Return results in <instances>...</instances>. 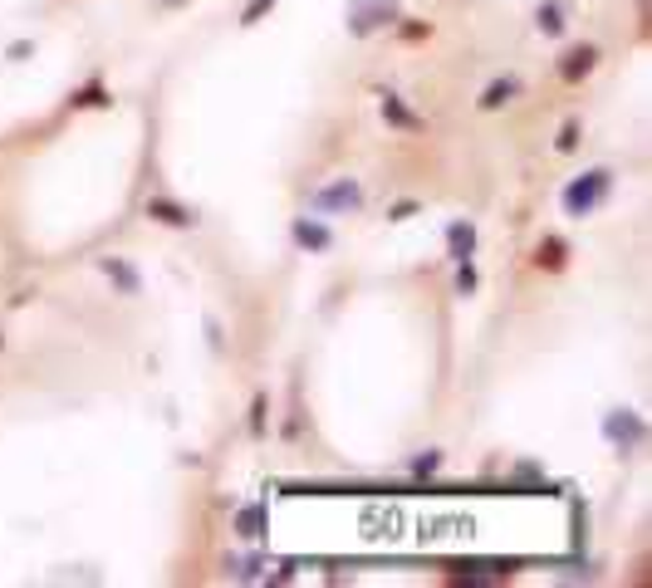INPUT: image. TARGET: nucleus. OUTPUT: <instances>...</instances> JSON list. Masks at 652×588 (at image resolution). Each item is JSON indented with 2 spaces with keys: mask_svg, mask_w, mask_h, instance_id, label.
Segmentation results:
<instances>
[{
  "mask_svg": "<svg viewBox=\"0 0 652 588\" xmlns=\"http://www.w3.org/2000/svg\"><path fill=\"white\" fill-rule=\"evenodd\" d=\"M373 15H392V0H358L353 5V35H369L373 25Z\"/></svg>",
  "mask_w": 652,
  "mask_h": 588,
  "instance_id": "obj_4",
  "label": "nucleus"
},
{
  "mask_svg": "<svg viewBox=\"0 0 652 588\" xmlns=\"http://www.w3.org/2000/svg\"><path fill=\"white\" fill-rule=\"evenodd\" d=\"M609 437H618V441H642V422H638V417H613V422H609Z\"/></svg>",
  "mask_w": 652,
  "mask_h": 588,
  "instance_id": "obj_10",
  "label": "nucleus"
},
{
  "mask_svg": "<svg viewBox=\"0 0 652 588\" xmlns=\"http://www.w3.org/2000/svg\"><path fill=\"white\" fill-rule=\"evenodd\" d=\"M104 275H108V280H118V284H123V294H137V290H143L137 270H133V265H123V260H104Z\"/></svg>",
  "mask_w": 652,
  "mask_h": 588,
  "instance_id": "obj_6",
  "label": "nucleus"
},
{
  "mask_svg": "<svg viewBox=\"0 0 652 588\" xmlns=\"http://www.w3.org/2000/svg\"><path fill=\"white\" fill-rule=\"evenodd\" d=\"M603 191H609V172H589V177H578L574 187L564 191L569 216H584V211H594V206L603 201Z\"/></svg>",
  "mask_w": 652,
  "mask_h": 588,
  "instance_id": "obj_1",
  "label": "nucleus"
},
{
  "mask_svg": "<svg viewBox=\"0 0 652 588\" xmlns=\"http://www.w3.org/2000/svg\"><path fill=\"white\" fill-rule=\"evenodd\" d=\"M516 94H520V84H516V79H495V84L481 94V108H501V104H510Z\"/></svg>",
  "mask_w": 652,
  "mask_h": 588,
  "instance_id": "obj_7",
  "label": "nucleus"
},
{
  "mask_svg": "<svg viewBox=\"0 0 652 588\" xmlns=\"http://www.w3.org/2000/svg\"><path fill=\"white\" fill-rule=\"evenodd\" d=\"M241 535H260V510H245L241 514Z\"/></svg>",
  "mask_w": 652,
  "mask_h": 588,
  "instance_id": "obj_16",
  "label": "nucleus"
},
{
  "mask_svg": "<svg viewBox=\"0 0 652 588\" xmlns=\"http://www.w3.org/2000/svg\"><path fill=\"white\" fill-rule=\"evenodd\" d=\"M383 113H388V118H392V123H398V128H417V118H412V113H408V108H402V104H398V98H392V94L383 98Z\"/></svg>",
  "mask_w": 652,
  "mask_h": 588,
  "instance_id": "obj_12",
  "label": "nucleus"
},
{
  "mask_svg": "<svg viewBox=\"0 0 652 588\" xmlns=\"http://www.w3.org/2000/svg\"><path fill=\"white\" fill-rule=\"evenodd\" d=\"M358 201H363L358 182H338V187H329L324 197H319V206H358Z\"/></svg>",
  "mask_w": 652,
  "mask_h": 588,
  "instance_id": "obj_5",
  "label": "nucleus"
},
{
  "mask_svg": "<svg viewBox=\"0 0 652 588\" xmlns=\"http://www.w3.org/2000/svg\"><path fill=\"white\" fill-rule=\"evenodd\" d=\"M437 466H442V456H437V452H427V456H417V461H412V471H417V476H431Z\"/></svg>",
  "mask_w": 652,
  "mask_h": 588,
  "instance_id": "obj_15",
  "label": "nucleus"
},
{
  "mask_svg": "<svg viewBox=\"0 0 652 588\" xmlns=\"http://www.w3.org/2000/svg\"><path fill=\"white\" fill-rule=\"evenodd\" d=\"M270 5H275V0H251V5H245V15H241V25H255L265 11H270Z\"/></svg>",
  "mask_w": 652,
  "mask_h": 588,
  "instance_id": "obj_14",
  "label": "nucleus"
},
{
  "mask_svg": "<svg viewBox=\"0 0 652 588\" xmlns=\"http://www.w3.org/2000/svg\"><path fill=\"white\" fill-rule=\"evenodd\" d=\"M167 5H177V0H167Z\"/></svg>",
  "mask_w": 652,
  "mask_h": 588,
  "instance_id": "obj_17",
  "label": "nucleus"
},
{
  "mask_svg": "<svg viewBox=\"0 0 652 588\" xmlns=\"http://www.w3.org/2000/svg\"><path fill=\"white\" fill-rule=\"evenodd\" d=\"M295 241L309 245V251H324V245H329V231H324V226H314V220H295Z\"/></svg>",
  "mask_w": 652,
  "mask_h": 588,
  "instance_id": "obj_8",
  "label": "nucleus"
},
{
  "mask_svg": "<svg viewBox=\"0 0 652 588\" xmlns=\"http://www.w3.org/2000/svg\"><path fill=\"white\" fill-rule=\"evenodd\" d=\"M148 216L162 220V226H197V216H191L187 206H177V201H162V197L148 201Z\"/></svg>",
  "mask_w": 652,
  "mask_h": 588,
  "instance_id": "obj_2",
  "label": "nucleus"
},
{
  "mask_svg": "<svg viewBox=\"0 0 652 588\" xmlns=\"http://www.w3.org/2000/svg\"><path fill=\"white\" fill-rule=\"evenodd\" d=\"M539 30H545V35H559V30H564V20H559L555 5H545V11H539Z\"/></svg>",
  "mask_w": 652,
  "mask_h": 588,
  "instance_id": "obj_13",
  "label": "nucleus"
},
{
  "mask_svg": "<svg viewBox=\"0 0 652 588\" xmlns=\"http://www.w3.org/2000/svg\"><path fill=\"white\" fill-rule=\"evenodd\" d=\"M594 59H599V54H594V44H578V50H569V54H564L559 74H564L569 84H574V79H584V74L594 69Z\"/></svg>",
  "mask_w": 652,
  "mask_h": 588,
  "instance_id": "obj_3",
  "label": "nucleus"
},
{
  "mask_svg": "<svg viewBox=\"0 0 652 588\" xmlns=\"http://www.w3.org/2000/svg\"><path fill=\"white\" fill-rule=\"evenodd\" d=\"M446 241H452L456 260H466V255L476 251V231H471V226H452V231H446Z\"/></svg>",
  "mask_w": 652,
  "mask_h": 588,
  "instance_id": "obj_9",
  "label": "nucleus"
},
{
  "mask_svg": "<svg viewBox=\"0 0 652 588\" xmlns=\"http://www.w3.org/2000/svg\"><path fill=\"white\" fill-rule=\"evenodd\" d=\"M539 265H549V270H559V265H564V241H559V236H549V241L539 245Z\"/></svg>",
  "mask_w": 652,
  "mask_h": 588,
  "instance_id": "obj_11",
  "label": "nucleus"
}]
</instances>
